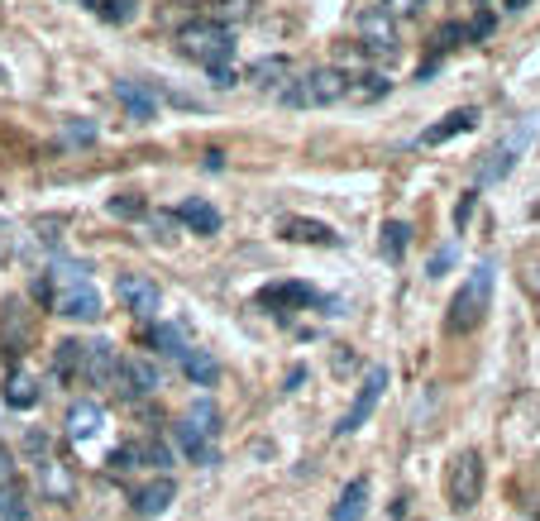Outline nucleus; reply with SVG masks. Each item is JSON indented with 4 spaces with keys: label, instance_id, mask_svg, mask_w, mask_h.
<instances>
[{
    "label": "nucleus",
    "instance_id": "1",
    "mask_svg": "<svg viewBox=\"0 0 540 521\" xmlns=\"http://www.w3.org/2000/svg\"><path fill=\"white\" fill-rule=\"evenodd\" d=\"M493 273H497V268L488 259L469 268V278H464V287L454 292L450 316H445L450 335H469V330L483 326V316L493 311Z\"/></svg>",
    "mask_w": 540,
    "mask_h": 521
},
{
    "label": "nucleus",
    "instance_id": "2",
    "mask_svg": "<svg viewBox=\"0 0 540 521\" xmlns=\"http://www.w3.org/2000/svg\"><path fill=\"white\" fill-rule=\"evenodd\" d=\"M349 77L345 67H311V72H302L297 82H287L282 87V101L297 110H321V106H340V101H349Z\"/></svg>",
    "mask_w": 540,
    "mask_h": 521
},
{
    "label": "nucleus",
    "instance_id": "3",
    "mask_svg": "<svg viewBox=\"0 0 540 521\" xmlns=\"http://www.w3.org/2000/svg\"><path fill=\"white\" fill-rule=\"evenodd\" d=\"M177 44H182V53H187L192 63L206 67L211 77H216V72H225V67L235 63V34H230L225 24H211V20L187 24V29L177 34Z\"/></svg>",
    "mask_w": 540,
    "mask_h": 521
},
{
    "label": "nucleus",
    "instance_id": "4",
    "mask_svg": "<svg viewBox=\"0 0 540 521\" xmlns=\"http://www.w3.org/2000/svg\"><path fill=\"white\" fill-rule=\"evenodd\" d=\"M354 29H359V44H364V53L373 58V63H392V58L402 53V44H397V24H392V15L383 10V5L359 10Z\"/></svg>",
    "mask_w": 540,
    "mask_h": 521
},
{
    "label": "nucleus",
    "instance_id": "5",
    "mask_svg": "<svg viewBox=\"0 0 540 521\" xmlns=\"http://www.w3.org/2000/svg\"><path fill=\"white\" fill-rule=\"evenodd\" d=\"M445 488H450V502L459 507V512L478 507V498H483V459H478L474 450H464V455L450 464V478H445Z\"/></svg>",
    "mask_w": 540,
    "mask_h": 521
},
{
    "label": "nucleus",
    "instance_id": "6",
    "mask_svg": "<svg viewBox=\"0 0 540 521\" xmlns=\"http://www.w3.org/2000/svg\"><path fill=\"white\" fill-rule=\"evenodd\" d=\"M383 388H388V369H383V364H373V369L364 373V383H359V392H354V402H349L345 421L335 426V435H354V431H364V421L373 416V407H378V397H383Z\"/></svg>",
    "mask_w": 540,
    "mask_h": 521
},
{
    "label": "nucleus",
    "instance_id": "7",
    "mask_svg": "<svg viewBox=\"0 0 540 521\" xmlns=\"http://www.w3.org/2000/svg\"><path fill=\"white\" fill-rule=\"evenodd\" d=\"M53 311L67 321H101V292L91 283H53Z\"/></svg>",
    "mask_w": 540,
    "mask_h": 521
},
{
    "label": "nucleus",
    "instance_id": "8",
    "mask_svg": "<svg viewBox=\"0 0 540 521\" xmlns=\"http://www.w3.org/2000/svg\"><path fill=\"white\" fill-rule=\"evenodd\" d=\"M115 292H120V302L130 306L139 321H153L163 311V292H158V283H153L149 273H120L115 278Z\"/></svg>",
    "mask_w": 540,
    "mask_h": 521
},
{
    "label": "nucleus",
    "instance_id": "9",
    "mask_svg": "<svg viewBox=\"0 0 540 521\" xmlns=\"http://www.w3.org/2000/svg\"><path fill=\"white\" fill-rule=\"evenodd\" d=\"M120 369H125L120 349L110 345V340H91L87 359H82V378H87L91 388H110V392H115V383H120Z\"/></svg>",
    "mask_w": 540,
    "mask_h": 521
},
{
    "label": "nucleus",
    "instance_id": "10",
    "mask_svg": "<svg viewBox=\"0 0 540 521\" xmlns=\"http://www.w3.org/2000/svg\"><path fill=\"white\" fill-rule=\"evenodd\" d=\"M521 139H526V125H521L507 144H497V149H488L483 158L474 163V182L478 187H488V182H502V177L517 168V153H521Z\"/></svg>",
    "mask_w": 540,
    "mask_h": 521
},
{
    "label": "nucleus",
    "instance_id": "11",
    "mask_svg": "<svg viewBox=\"0 0 540 521\" xmlns=\"http://www.w3.org/2000/svg\"><path fill=\"white\" fill-rule=\"evenodd\" d=\"M163 388V369H158V359H125V369H120V383L115 392H125V397H153V392Z\"/></svg>",
    "mask_w": 540,
    "mask_h": 521
},
{
    "label": "nucleus",
    "instance_id": "12",
    "mask_svg": "<svg viewBox=\"0 0 540 521\" xmlns=\"http://www.w3.org/2000/svg\"><path fill=\"white\" fill-rule=\"evenodd\" d=\"M29 330H34L29 311H24L20 302H5V316H0V345H5L10 359H20L24 349H29Z\"/></svg>",
    "mask_w": 540,
    "mask_h": 521
},
{
    "label": "nucleus",
    "instance_id": "13",
    "mask_svg": "<svg viewBox=\"0 0 540 521\" xmlns=\"http://www.w3.org/2000/svg\"><path fill=\"white\" fill-rule=\"evenodd\" d=\"M115 101L130 110V120H139V125H149L153 115H158V96H153L144 82H125V77H120V82H115Z\"/></svg>",
    "mask_w": 540,
    "mask_h": 521
},
{
    "label": "nucleus",
    "instance_id": "14",
    "mask_svg": "<svg viewBox=\"0 0 540 521\" xmlns=\"http://www.w3.org/2000/svg\"><path fill=\"white\" fill-rule=\"evenodd\" d=\"M173 498H177V483L163 474V478H153V483H144V488L134 493V512H139V517H163V512L173 507Z\"/></svg>",
    "mask_w": 540,
    "mask_h": 521
},
{
    "label": "nucleus",
    "instance_id": "15",
    "mask_svg": "<svg viewBox=\"0 0 540 521\" xmlns=\"http://www.w3.org/2000/svg\"><path fill=\"white\" fill-rule=\"evenodd\" d=\"M311 302H316V292H311L306 283H278V287H263L259 292V306L278 311V316L297 311V306H311Z\"/></svg>",
    "mask_w": 540,
    "mask_h": 521
},
{
    "label": "nucleus",
    "instance_id": "16",
    "mask_svg": "<svg viewBox=\"0 0 540 521\" xmlns=\"http://www.w3.org/2000/svg\"><path fill=\"white\" fill-rule=\"evenodd\" d=\"M474 125H478V110H450L440 125L416 134V144H421V149H435V144H445V139H454V134H469Z\"/></svg>",
    "mask_w": 540,
    "mask_h": 521
},
{
    "label": "nucleus",
    "instance_id": "17",
    "mask_svg": "<svg viewBox=\"0 0 540 521\" xmlns=\"http://www.w3.org/2000/svg\"><path fill=\"white\" fill-rule=\"evenodd\" d=\"M101 426H106L101 402L82 397V402H72V407H67V435H72V440H91V435H101Z\"/></svg>",
    "mask_w": 540,
    "mask_h": 521
},
{
    "label": "nucleus",
    "instance_id": "18",
    "mask_svg": "<svg viewBox=\"0 0 540 521\" xmlns=\"http://www.w3.org/2000/svg\"><path fill=\"white\" fill-rule=\"evenodd\" d=\"M177 445H182V455L192 459V464H216L220 459L216 440L201 431V426H192V421H177Z\"/></svg>",
    "mask_w": 540,
    "mask_h": 521
},
{
    "label": "nucleus",
    "instance_id": "19",
    "mask_svg": "<svg viewBox=\"0 0 540 521\" xmlns=\"http://www.w3.org/2000/svg\"><path fill=\"white\" fill-rule=\"evenodd\" d=\"M0 392H5V407H15V412L39 407V397H44V392H39V378H34L29 369H15L10 378H5V388Z\"/></svg>",
    "mask_w": 540,
    "mask_h": 521
},
{
    "label": "nucleus",
    "instance_id": "20",
    "mask_svg": "<svg viewBox=\"0 0 540 521\" xmlns=\"http://www.w3.org/2000/svg\"><path fill=\"white\" fill-rule=\"evenodd\" d=\"M177 220L196 230V235H220V211L211 201H201V196H187L182 206H177Z\"/></svg>",
    "mask_w": 540,
    "mask_h": 521
},
{
    "label": "nucleus",
    "instance_id": "21",
    "mask_svg": "<svg viewBox=\"0 0 540 521\" xmlns=\"http://www.w3.org/2000/svg\"><path fill=\"white\" fill-rule=\"evenodd\" d=\"M282 235L292 239V244H321V249H340V235H335L330 225H321V220L292 216L287 225H282Z\"/></svg>",
    "mask_w": 540,
    "mask_h": 521
},
{
    "label": "nucleus",
    "instance_id": "22",
    "mask_svg": "<svg viewBox=\"0 0 540 521\" xmlns=\"http://www.w3.org/2000/svg\"><path fill=\"white\" fill-rule=\"evenodd\" d=\"M364 512H368V478H349L330 521H364Z\"/></svg>",
    "mask_w": 540,
    "mask_h": 521
},
{
    "label": "nucleus",
    "instance_id": "23",
    "mask_svg": "<svg viewBox=\"0 0 540 521\" xmlns=\"http://www.w3.org/2000/svg\"><path fill=\"white\" fill-rule=\"evenodd\" d=\"M182 373H187V378H192L196 388H216L220 383V364H216V354H206V349H187V354H182Z\"/></svg>",
    "mask_w": 540,
    "mask_h": 521
},
{
    "label": "nucleus",
    "instance_id": "24",
    "mask_svg": "<svg viewBox=\"0 0 540 521\" xmlns=\"http://www.w3.org/2000/svg\"><path fill=\"white\" fill-rule=\"evenodd\" d=\"M287 72H292L287 58H259V63L244 72V82L259 87V91H273V87H287Z\"/></svg>",
    "mask_w": 540,
    "mask_h": 521
},
{
    "label": "nucleus",
    "instance_id": "25",
    "mask_svg": "<svg viewBox=\"0 0 540 521\" xmlns=\"http://www.w3.org/2000/svg\"><path fill=\"white\" fill-rule=\"evenodd\" d=\"M29 512H34V502L24 493V483L5 478L0 483V521H29Z\"/></svg>",
    "mask_w": 540,
    "mask_h": 521
},
{
    "label": "nucleus",
    "instance_id": "26",
    "mask_svg": "<svg viewBox=\"0 0 540 521\" xmlns=\"http://www.w3.org/2000/svg\"><path fill=\"white\" fill-rule=\"evenodd\" d=\"M388 91H392V77H383V72H364V77L349 82V101L368 106V101H383Z\"/></svg>",
    "mask_w": 540,
    "mask_h": 521
},
{
    "label": "nucleus",
    "instance_id": "27",
    "mask_svg": "<svg viewBox=\"0 0 540 521\" xmlns=\"http://www.w3.org/2000/svg\"><path fill=\"white\" fill-rule=\"evenodd\" d=\"M82 359H87V345L63 340V345L53 349V373H58V378H82Z\"/></svg>",
    "mask_w": 540,
    "mask_h": 521
},
{
    "label": "nucleus",
    "instance_id": "28",
    "mask_svg": "<svg viewBox=\"0 0 540 521\" xmlns=\"http://www.w3.org/2000/svg\"><path fill=\"white\" fill-rule=\"evenodd\" d=\"M407 239H411L407 220H388V225H383V259L402 263V254H407Z\"/></svg>",
    "mask_w": 540,
    "mask_h": 521
},
{
    "label": "nucleus",
    "instance_id": "29",
    "mask_svg": "<svg viewBox=\"0 0 540 521\" xmlns=\"http://www.w3.org/2000/svg\"><path fill=\"white\" fill-rule=\"evenodd\" d=\"M153 349H158V354H163V359H177V364H182V354H187V340H182V330L177 326H158L153 330Z\"/></svg>",
    "mask_w": 540,
    "mask_h": 521
},
{
    "label": "nucleus",
    "instance_id": "30",
    "mask_svg": "<svg viewBox=\"0 0 540 521\" xmlns=\"http://www.w3.org/2000/svg\"><path fill=\"white\" fill-rule=\"evenodd\" d=\"M91 10H96L106 24H130L134 15H139V5H134V0H91Z\"/></svg>",
    "mask_w": 540,
    "mask_h": 521
},
{
    "label": "nucleus",
    "instance_id": "31",
    "mask_svg": "<svg viewBox=\"0 0 540 521\" xmlns=\"http://www.w3.org/2000/svg\"><path fill=\"white\" fill-rule=\"evenodd\" d=\"M187 421H192V426H201V431L211 435V440H216V435H220V412H216V407H211V402H206V397H201V402H196V407H192V416H187Z\"/></svg>",
    "mask_w": 540,
    "mask_h": 521
},
{
    "label": "nucleus",
    "instance_id": "32",
    "mask_svg": "<svg viewBox=\"0 0 540 521\" xmlns=\"http://www.w3.org/2000/svg\"><path fill=\"white\" fill-rule=\"evenodd\" d=\"M110 216H120V220H139V216H144V196H134V192L110 196Z\"/></svg>",
    "mask_w": 540,
    "mask_h": 521
},
{
    "label": "nucleus",
    "instance_id": "33",
    "mask_svg": "<svg viewBox=\"0 0 540 521\" xmlns=\"http://www.w3.org/2000/svg\"><path fill=\"white\" fill-rule=\"evenodd\" d=\"M474 211H478V192L469 187V192H464L459 201H454V230H459V235L469 230V220H474Z\"/></svg>",
    "mask_w": 540,
    "mask_h": 521
},
{
    "label": "nucleus",
    "instance_id": "34",
    "mask_svg": "<svg viewBox=\"0 0 540 521\" xmlns=\"http://www.w3.org/2000/svg\"><path fill=\"white\" fill-rule=\"evenodd\" d=\"M67 139H72V144H91V139H96V125H91V120H67Z\"/></svg>",
    "mask_w": 540,
    "mask_h": 521
},
{
    "label": "nucleus",
    "instance_id": "35",
    "mask_svg": "<svg viewBox=\"0 0 540 521\" xmlns=\"http://www.w3.org/2000/svg\"><path fill=\"white\" fill-rule=\"evenodd\" d=\"M421 5H426V0H383L388 15H421Z\"/></svg>",
    "mask_w": 540,
    "mask_h": 521
},
{
    "label": "nucleus",
    "instance_id": "36",
    "mask_svg": "<svg viewBox=\"0 0 540 521\" xmlns=\"http://www.w3.org/2000/svg\"><path fill=\"white\" fill-rule=\"evenodd\" d=\"M450 263H454V254H450V249H440V254L431 259V268H426V273H431V278H445V268H450Z\"/></svg>",
    "mask_w": 540,
    "mask_h": 521
},
{
    "label": "nucleus",
    "instance_id": "37",
    "mask_svg": "<svg viewBox=\"0 0 540 521\" xmlns=\"http://www.w3.org/2000/svg\"><path fill=\"white\" fill-rule=\"evenodd\" d=\"M149 225H153V230H158V235H168V230H173V225H177V216H168V211H153V216H149Z\"/></svg>",
    "mask_w": 540,
    "mask_h": 521
},
{
    "label": "nucleus",
    "instance_id": "38",
    "mask_svg": "<svg viewBox=\"0 0 540 521\" xmlns=\"http://www.w3.org/2000/svg\"><path fill=\"white\" fill-rule=\"evenodd\" d=\"M469 34H474V39H488V34H493V15H478Z\"/></svg>",
    "mask_w": 540,
    "mask_h": 521
},
{
    "label": "nucleus",
    "instance_id": "39",
    "mask_svg": "<svg viewBox=\"0 0 540 521\" xmlns=\"http://www.w3.org/2000/svg\"><path fill=\"white\" fill-rule=\"evenodd\" d=\"M459 34H464V29H459V24H445V29H440V48H450L454 39H459ZM464 39H469V34H464Z\"/></svg>",
    "mask_w": 540,
    "mask_h": 521
},
{
    "label": "nucleus",
    "instance_id": "40",
    "mask_svg": "<svg viewBox=\"0 0 540 521\" xmlns=\"http://www.w3.org/2000/svg\"><path fill=\"white\" fill-rule=\"evenodd\" d=\"M10 469H15V459H10V450H5V445H0V483H5V478H10Z\"/></svg>",
    "mask_w": 540,
    "mask_h": 521
},
{
    "label": "nucleus",
    "instance_id": "41",
    "mask_svg": "<svg viewBox=\"0 0 540 521\" xmlns=\"http://www.w3.org/2000/svg\"><path fill=\"white\" fill-rule=\"evenodd\" d=\"M526 5H531V0H507V10H526Z\"/></svg>",
    "mask_w": 540,
    "mask_h": 521
},
{
    "label": "nucleus",
    "instance_id": "42",
    "mask_svg": "<svg viewBox=\"0 0 540 521\" xmlns=\"http://www.w3.org/2000/svg\"><path fill=\"white\" fill-rule=\"evenodd\" d=\"M187 5H196V0H187Z\"/></svg>",
    "mask_w": 540,
    "mask_h": 521
}]
</instances>
